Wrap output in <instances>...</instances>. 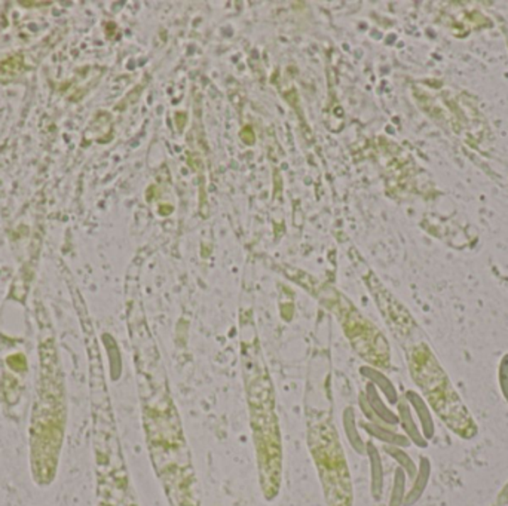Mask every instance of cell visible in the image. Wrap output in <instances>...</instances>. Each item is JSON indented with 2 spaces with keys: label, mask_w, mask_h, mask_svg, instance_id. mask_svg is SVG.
I'll list each match as a JSON object with an SVG mask.
<instances>
[{
  "label": "cell",
  "mask_w": 508,
  "mask_h": 506,
  "mask_svg": "<svg viewBox=\"0 0 508 506\" xmlns=\"http://www.w3.org/2000/svg\"><path fill=\"white\" fill-rule=\"evenodd\" d=\"M499 380H501V387L504 390V394L508 400V361H504L501 364V371H499Z\"/></svg>",
  "instance_id": "obj_1"
}]
</instances>
